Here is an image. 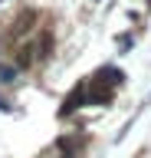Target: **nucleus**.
<instances>
[{"label":"nucleus","mask_w":151,"mask_h":158,"mask_svg":"<svg viewBox=\"0 0 151 158\" xmlns=\"http://www.w3.org/2000/svg\"><path fill=\"white\" fill-rule=\"evenodd\" d=\"M0 109H7V102H3V99H0Z\"/></svg>","instance_id":"obj_4"},{"label":"nucleus","mask_w":151,"mask_h":158,"mask_svg":"<svg viewBox=\"0 0 151 158\" xmlns=\"http://www.w3.org/2000/svg\"><path fill=\"white\" fill-rule=\"evenodd\" d=\"M17 79V66H10V63H0V82L7 86V82H13Z\"/></svg>","instance_id":"obj_3"},{"label":"nucleus","mask_w":151,"mask_h":158,"mask_svg":"<svg viewBox=\"0 0 151 158\" xmlns=\"http://www.w3.org/2000/svg\"><path fill=\"white\" fill-rule=\"evenodd\" d=\"M36 63V43H23L17 49V69H30Z\"/></svg>","instance_id":"obj_1"},{"label":"nucleus","mask_w":151,"mask_h":158,"mask_svg":"<svg viewBox=\"0 0 151 158\" xmlns=\"http://www.w3.org/2000/svg\"><path fill=\"white\" fill-rule=\"evenodd\" d=\"M46 56H53V33H43L36 43V59H46Z\"/></svg>","instance_id":"obj_2"}]
</instances>
